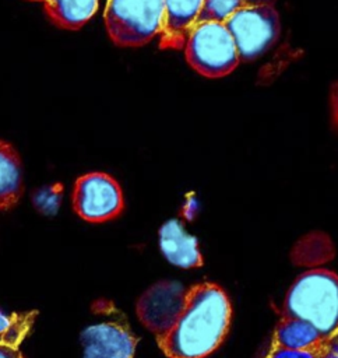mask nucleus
I'll return each mask as SVG.
<instances>
[{
	"instance_id": "nucleus-1",
	"label": "nucleus",
	"mask_w": 338,
	"mask_h": 358,
	"mask_svg": "<svg viewBox=\"0 0 338 358\" xmlns=\"http://www.w3.org/2000/svg\"><path fill=\"white\" fill-rule=\"evenodd\" d=\"M232 316L230 302L221 287L201 282L187 288L184 305L158 345L168 358H205L223 341Z\"/></svg>"
},
{
	"instance_id": "nucleus-2",
	"label": "nucleus",
	"mask_w": 338,
	"mask_h": 358,
	"mask_svg": "<svg viewBox=\"0 0 338 358\" xmlns=\"http://www.w3.org/2000/svg\"><path fill=\"white\" fill-rule=\"evenodd\" d=\"M281 317L304 320L321 336L337 331L338 275L328 270H310L300 274L285 295Z\"/></svg>"
},
{
	"instance_id": "nucleus-3",
	"label": "nucleus",
	"mask_w": 338,
	"mask_h": 358,
	"mask_svg": "<svg viewBox=\"0 0 338 358\" xmlns=\"http://www.w3.org/2000/svg\"><path fill=\"white\" fill-rule=\"evenodd\" d=\"M184 55L190 67L208 78L228 76L240 62L228 27L214 20L194 24L184 43Z\"/></svg>"
},
{
	"instance_id": "nucleus-4",
	"label": "nucleus",
	"mask_w": 338,
	"mask_h": 358,
	"mask_svg": "<svg viewBox=\"0 0 338 358\" xmlns=\"http://www.w3.org/2000/svg\"><path fill=\"white\" fill-rule=\"evenodd\" d=\"M103 18L115 45L142 46L161 34L163 0H108Z\"/></svg>"
},
{
	"instance_id": "nucleus-5",
	"label": "nucleus",
	"mask_w": 338,
	"mask_h": 358,
	"mask_svg": "<svg viewBox=\"0 0 338 358\" xmlns=\"http://www.w3.org/2000/svg\"><path fill=\"white\" fill-rule=\"evenodd\" d=\"M92 310L103 319L81 331L82 358H133L138 340L126 316L106 299L96 301Z\"/></svg>"
},
{
	"instance_id": "nucleus-6",
	"label": "nucleus",
	"mask_w": 338,
	"mask_h": 358,
	"mask_svg": "<svg viewBox=\"0 0 338 358\" xmlns=\"http://www.w3.org/2000/svg\"><path fill=\"white\" fill-rule=\"evenodd\" d=\"M240 60L251 62L263 56L277 42L281 32L278 11L274 4L240 8L225 21Z\"/></svg>"
},
{
	"instance_id": "nucleus-7",
	"label": "nucleus",
	"mask_w": 338,
	"mask_h": 358,
	"mask_svg": "<svg viewBox=\"0 0 338 358\" xmlns=\"http://www.w3.org/2000/svg\"><path fill=\"white\" fill-rule=\"evenodd\" d=\"M71 201L74 211L88 222L113 220L124 207L120 185L105 172H89L80 176L74 183Z\"/></svg>"
},
{
	"instance_id": "nucleus-8",
	"label": "nucleus",
	"mask_w": 338,
	"mask_h": 358,
	"mask_svg": "<svg viewBox=\"0 0 338 358\" xmlns=\"http://www.w3.org/2000/svg\"><path fill=\"white\" fill-rule=\"evenodd\" d=\"M187 288L177 281H159L151 285L137 301L140 322L156 337L166 333L177 319Z\"/></svg>"
},
{
	"instance_id": "nucleus-9",
	"label": "nucleus",
	"mask_w": 338,
	"mask_h": 358,
	"mask_svg": "<svg viewBox=\"0 0 338 358\" xmlns=\"http://www.w3.org/2000/svg\"><path fill=\"white\" fill-rule=\"evenodd\" d=\"M204 0H163V22L159 34L161 49H183L198 20Z\"/></svg>"
},
{
	"instance_id": "nucleus-10",
	"label": "nucleus",
	"mask_w": 338,
	"mask_h": 358,
	"mask_svg": "<svg viewBox=\"0 0 338 358\" xmlns=\"http://www.w3.org/2000/svg\"><path fill=\"white\" fill-rule=\"evenodd\" d=\"M159 248L163 256L183 268L203 266L197 238L189 235L177 220L166 221L159 229Z\"/></svg>"
},
{
	"instance_id": "nucleus-11",
	"label": "nucleus",
	"mask_w": 338,
	"mask_h": 358,
	"mask_svg": "<svg viewBox=\"0 0 338 358\" xmlns=\"http://www.w3.org/2000/svg\"><path fill=\"white\" fill-rule=\"evenodd\" d=\"M24 193V171L20 154L0 140V210L13 208Z\"/></svg>"
},
{
	"instance_id": "nucleus-12",
	"label": "nucleus",
	"mask_w": 338,
	"mask_h": 358,
	"mask_svg": "<svg viewBox=\"0 0 338 358\" xmlns=\"http://www.w3.org/2000/svg\"><path fill=\"white\" fill-rule=\"evenodd\" d=\"M99 0H45V13L61 29H80L98 10Z\"/></svg>"
},
{
	"instance_id": "nucleus-13",
	"label": "nucleus",
	"mask_w": 338,
	"mask_h": 358,
	"mask_svg": "<svg viewBox=\"0 0 338 358\" xmlns=\"http://www.w3.org/2000/svg\"><path fill=\"white\" fill-rule=\"evenodd\" d=\"M321 337L318 330L304 320L281 317L275 326L270 347L300 350L316 344Z\"/></svg>"
},
{
	"instance_id": "nucleus-14",
	"label": "nucleus",
	"mask_w": 338,
	"mask_h": 358,
	"mask_svg": "<svg viewBox=\"0 0 338 358\" xmlns=\"http://www.w3.org/2000/svg\"><path fill=\"white\" fill-rule=\"evenodd\" d=\"M264 358H338V330L300 350L268 347Z\"/></svg>"
},
{
	"instance_id": "nucleus-15",
	"label": "nucleus",
	"mask_w": 338,
	"mask_h": 358,
	"mask_svg": "<svg viewBox=\"0 0 338 358\" xmlns=\"http://www.w3.org/2000/svg\"><path fill=\"white\" fill-rule=\"evenodd\" d=\"M36 313H14L11 326L0 337V358H24L20 344L31 330Z\"/></svg>"
},
{
	"instance_id": "nucleus-16",
	"label": "nucleus",
	"mask_w": 338,
	"mask_h": 358,
	"mask_svg": "<svg viewBox=\"0 0 338 358\" xmlns=\"http://www.w3.org/2000/svg\"><path fill=\"white\" fill-rule=\"evenodd\" d=\"M275 0H204L197 22L214 20L225 21L235 11L258 4H274Z\"/></svg>"
},
{
	"instance_id": "nucleus-17",
	"label": "nucleus",
	"mask_w": 338,
	"mask_h": 358,
	"mask_svg": "<svg viewBox=\"0 0 338 358\" xmlns=\"http://www.w3.org/2000/svg\"><path fill=\"white\" fill-rule=\"evenodd\" d=\"M330 103H331V113H332V122L335 127H338V81L332 84L331 92H330Z\"/></svg>"
},
{
	"instance_id": "nucleus-18",
	"label": "nucleus",
	"mask_w": 338,
	"mask_h": 358,
	"mask_svg": "<svg viewBox=\"0 0 338 358\" xmlns=\"http://www.w3.org/2000/svg\"><path fill=\"white\" fill-rule=\"evenodd\" d=\"M13 319H14V313L11 316H7L4 315L1 310H0V334H3L13 323Z\"/></svg>"
},
{
	"instance_id": "nucleus-19",
	"label": "nucleus",
	"mask_w": 338,
	"mask_h": 358,
	"mask_svg": "<svg viewBox=\"0 0 338 358\" xmlns=\"http://www.w3.org/2000/svg\"><path fill=\"white\" fill-rule=\"evenodd\" d=\"M29 1H45V0H29Z\"/></svg>"
}]
</instances>
